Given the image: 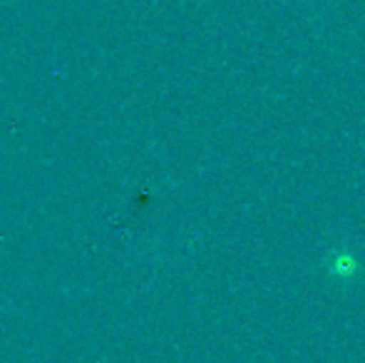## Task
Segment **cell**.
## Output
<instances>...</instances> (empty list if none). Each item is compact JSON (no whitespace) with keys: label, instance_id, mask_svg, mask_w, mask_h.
<instances>
[{"label":"cell","instance_id":"6da1fadb","mask_svg":"<svg viewBox=\"0 0 365 363\" xmlns=\"http://www.w3.org/2000/svg\"><path fill=\"white\" fill-rule=\"evenodd\" d=\"M333 269H336V272H341V274H351L353 272V259H348V257L346 259H338Z\"/></svg>","mask_w":365,"mask_h":363}]
</instances>
